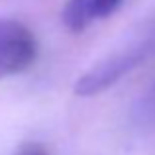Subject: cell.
Wrapping results in <instances>:
<instances>
[{
    "label": "cell",
    "mask_w": 155,
    "mask_h": 155,
    "mask_svg": "<svg viewBox=\"0 0 155 155\" xmlns=\"http://www.w3.org/2000/svg\"><path fill=\"white\" fill-rule=\"evenodd\" d=\"M151 57H155V20L136 31L124 45H120L100 61H96L91 69H87L77 79L75 92L79 96L100 94L128 75H132Z\"/></svg>",
    "instance_id": "6da1fadb"
},
{
    "label": "cell",
    "mask_w": 155,
    "mask_h": 155,
    "mask_svg": "<svg viewBox=\"0 0 155 155\" xmlns=\"http://www.w3.org/2000/svg\"><path fill=\"white\" fill-rule=\"evenodd\" d=\"M38 55V41L28 26L0 18V79L26 71Z\"/></svg>",
    "instance_id": "7a4b0ae2"
},
{
    "label": "cell",
    "mask_w": 155,
    "mask_h": 155,
    "mask_svg": "<svg viewBox=\"0 0 155 155\" xmlns=\"http://www.w3.org/2000/svg\"><path fill=\"white\" fill-rule=\"evenodd\" d=\"M122 0H69L61 18L71 31H83L94 22L108 18L118 10Z\"/></svg>",
    "instance_id": "3957f363"
},
{
    "label": "cell",
    "mask_w": 155,
    "mask_h": 155,
    "mask_svg": "<svg viewBox=\"0 0 155 155\" xmlns=\"http://www.w3.org/2000/svg\"><path fill=\"white\" fill-rule=\"evenodd\" d=\"M136 116L141 122H155V81L147 88V92L140 98V104L136 108Z\"/></svg>",
    "instance_id": "277c9868"
},
{
    "label": "cell",
    "mask_w": 155,
    "mask_h": 155,
    "mask_svg": "<svg viewBox=\"0 0 155 155\" xmlns=\"http://www.w3.org/2000/svg\"><path fill=\"white\" fill-rule=\"evenodd\" d=\"M16 155H47V151L43 147H39V145H35V143H30V145H24Z\"/></svg>",
    "instance_id": "5b68a950"
}]
</instances>
